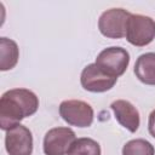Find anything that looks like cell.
<instances>
[{
    "mask_svg": "<svg viewBox=\"0 0 155 155\" xmlns=\"http://www.w3.org/2000/svg\"><path fill=\"white\" fill-rule=\"evenodd\" d=\"M39 98L27 88L6 91L0 99V127L5 131L18 125L23 119L36 113Z\"/></svg>",
    "mask_w": 155,
    "mask_h": 155,
    "instance_id": "6da1fadb",
    "label": "cell"
},
{
    "mask_svg": "<svg viewBox=\"0 0 155 155\" xmlns=\"http://www.w3.org/2000/svg\"><path fill=\"white\" fill-rule=\"evenodd\" d=\"M155 38V21L143 15H131L126 28L127 41L137 47L149 45Z\"/></svg>",
    "mask_w": 155,
    "mask_h": 155,
    "instance_id": "7a4b0ae2",
    "label": "cell"
},
{
    "mask_svg": "<svg viewBox=\"0 0 155 155\" xmlns=\"http://www.w3.org/2000/svg\"><path fill=\"white\" fill-rule=\"evenodd\" d=\"M128 63V52L125 48L116 46L104 48L96 58V65L105 74L116 79L126 71Z\"/></svg>",
    "mask_w": 155,
    "mask_h": 155,
    "instance_id": "3957f363",
    "label": "cell"
},
{
    "mask_svg": "<svg viewBox=\"0 0 155 155\" xmlns=\"http://www.w3.org/2000/svg\"><path fill=\"white\" fill-rule=\"evenodd\" d=\"M132 13L124 8H110L104 11L98 21V29L102 35L110 39L126 36L128 18Z\"/></svg>",
    "mask_w": 155,
    "mask_h": 155,
    "instance_id": "277c9868",
    "label": "cell"
},
{
    "mask_svg": "<svg viewBox=\"0 0 155 155\" xmlns=\"http://www.w3.org/2000/svg\"><path fill=\"white\" fill-rule=\"evenodd\" d=\"M59 115L67 124L76 127H88L93 122L92 107L79 99L63 101L59 105Z\"/></svg>",
    "mask_w": 155,
    "mask_h": 155,
    "instance_id": "5b68a950",
    "label": "cell"
},
{
    "mask_svg": "<svg viewBox=\"0 0 155 155\" xmlns=\"http://www.w3.org/2000/svg\"><path fill=\"white\" fill-rule=\"evenodd\" d=\"M76 140L75 133L69 127H54L46 132L44 137L45 155H65Z\"/></svg>",
    "mask_w": 155,
    "mask_h": 155,
    "instance_id": "8992f818",
    "label": "cell"
},
{
    "mask_svg": "<svg viewBox=\"0 0 155 155\" xmlns=\"http://www.w3.org/2000/svg\"><path fill=\"white\" fill-rule=\"evenodd\" d=\"M5 148L8 155H31L33 136L29 128L18 124L6 131Z\"/></svg>",
    "mask_w": 155,
    "mask_h": 155,
    "instance_id": "52a82bcc",
    "label": "cell"
},
{
    "mask_svg": "<svg viewBox=\"0 0 155 155\" xmlns=\"http://www.w3.org/2000/svg\"><path fill=\"white\" fill-rule=\"evenodd\" d=\"M80 81H81V86L86 91L99 93L113 88L117 79L105 74L96 65V63H92L82 69Z\"/></svg>",
    "mask_w": 155,
    "mask_h": 155,
    "instance_id": "ba28073f",
    "label": "cell"
},
{
    "mask_svg": "<svg viewBox=\"0 0 155 155\" xmlns=\"http://www.w3.org/2000/svg\"><path fill=\"white\" fill-rule=\"evenodd\" d=\"M110 107L114 111L115 119L121 126H124L132 133H134L138 130L140 124L139 113L131 102L125 99H117L113 102Z\"/></svg>",
    "mask_w": 155,
    "mask_h": 155,
    "instance_id": "9c48e42d",
    "label": "cell"
},
{
    "mask_svg": "<svg viewBox=\"0 0 155 155\" xmlns=\"http://www.w3.org/2000/svg\"><path fill=\"white\" fill-rule=\"evenodd\" d=\"M134 74L140 82L155 86V52H148L137 58Z\"/></svg>",
    "mask_w": 155,
    "mask_h": 155,
    "instance_id": "30bf717a",
    "label": "cell"
},
{
    "mask_svg": "<svg viewBox=\"0 0 155 155\" xmlns=\"http://www.w3.org/2000/svg\"><path fill=\"white\" fill-rule=\"evenodd\" d=\"M19 58L17 44L7 38L0 39V70L6 71L16 67Z\"/></svg>",
    "mask_w": 155,
    "mask_h": 155,
    "instance_id": "8fae6325",
    "label": "cell"
},
{
    "mask_svg": "<svg viewBox=\"0 0 155 155\" xmlns=\"http://www.w3.org/2000/svg\"><path fill=\"white\" fill-rule=\"evenodd\" d=\"M68 155H101V147L91 138H78L73 143Z\"/></svg>",
    "mask_w": 155,
    "mask_h": 155,
    "instance_id": "7c38bea8",
    "label": "cell"
},
{
    "mask_svg": "<svg viewBox=\"0 0 155 155\" xmlns=\"http://www.w3.org/2000/svg\"><path fill=\"white\" fill-rule=\"evenodd\" d=\"M122 155H155V149L145 139H132L124 145Z\"/></svg>",
    "mask_w": 155,
    "mask_h": 155,
    "instance_id": "4fadbf2b",
    "label": "cell"
},
{
    "mask_svg": "<svg viewBox=\"0 0 155 155\" xmlns=\"http://www.w3.org/2000/svg\"><path fill=\"white\" fill-rule=\"evenodd\" d=\"M148 128H149V133L155 138V110H153L150 113V115H149Z\"/></svg>",
    "mask_w": 155,
    "mask_h": 155,
    "instance_id": "5bb4252c",
    "label": "cell"
}]
</instances>
